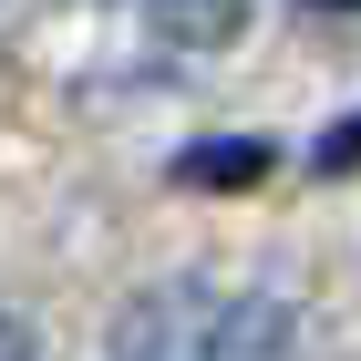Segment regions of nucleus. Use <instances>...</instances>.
Listing matches in <instances>:
<instances>
[{"label": "nucleus", "instance_id": "3", "mask_svg": "<svg viewBox=\"0 0 361 361\" xmlns=\"http://www.w3.org/2000/svg\"><path fill=\"white\" fill-rule=\"evenodd\" d=\"M0 361H42V351H31V331H21V310H11V300H0Z\"/></svg>", "mask_w": 361, "mask_h": 361}, {"label": "nucleus", "instance_id": "2", "mask_svg": "<svg viewBox=\"0 0 361 361\" xmlns=\"http://www.w3.org/2000/svg\"><path fill=\"white\" fill-rule=\"evenodd\" d=\"M83 11H114V21L135 31V42H155V52H217L227 31H238V11L248 0H83Z\"/></svg>", "mask_w": 361, "mask_h": 361}, {"label": "nucleus", "instance_id": "1", "mask_svg": "<svg viewBox=\"0 0 361 361\" xmlns=\"http://www.w3.org/2000/svg\"><path fill=\"white\" fill-rule=\"evenodd\" d=\"M114 361H320L300 300L269 279H155L124 320H114Z\"/></svg>", "mask_w": 361, "mask_h": 361}]
</instances>
